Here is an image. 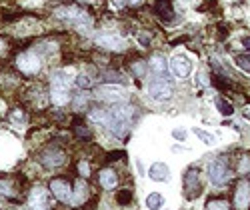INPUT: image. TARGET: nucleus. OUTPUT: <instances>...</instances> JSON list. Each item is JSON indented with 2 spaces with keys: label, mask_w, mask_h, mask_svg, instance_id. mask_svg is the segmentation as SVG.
<instances>
[{
  "label": "nucleus",
  "mask_w": 250,
  "mask_h": 210,
  "mask_svg": "<svg viewBox=\"0 0 250 210\" xmlns=\"http://www.w3.org/2000/svg\"><path fill=\"white\" fill-rule=\"evenodd\" d=\"M96 96L104 102H112V104H118V102H124L128 98V92L124 90L122 86H114V84H104V86H98L96 88Z\"/></svg>",
  "instance_id": "obj_5"
},
{
  "label": "nucleus",
  "mask_w": 250,
  "mask_h": 210,
  "mask_svg": "<svg viewBox=\"0 0 250 210\" xmlns=\"http://www.w3.org/2000/svg\"><path fill=\"white\" fill-rule=\"evenodd\" d=\"M28 206L30 210H48V198H46V190L44 188H32L30 198H28Z\"/></svg>",
  "instance_id": "obj_10"
},
{
  "label": "nucleus",
  "mask_w": 250,
  "mask_h": 210,
  "mask_svg": "<svg viewBox=\"0 0 250 210\" xmlns=\"http://www.w3.org/2000/svg\"><path fill=\"white\" fill-rule=\"evenodd\" d=\"M206 210H230L224 200H210L206 204Z\"/></svg>",
  "instance_id": "obj_23"
},
{
  "label": "nucleus",
  "mask_w": 250,
  "mask_h": 210,
  "mask_svg": "<svg viewBox=\"0 0 250 210\" xmlns=\"http://www.w3.org/2000/svg\"><path fill=\"white\" fill-rule=\"evenodd\" d=\"M170 70H172V74L174 76H178V78H188L190 74H192V70H194V64H192V60L186 56V54H174L172 58H170Z\"/></svg>",
  "instance_id": "obj_6"
},
{
  "label": "nucleus",
  "mask_w": 250,
  "mask_h": 210,
  "mask_svg": "<svg viewBox=\"0 0 250 210\" xmlns=\"http://www.w3.org/2000/svg\"><path fill=\"white\" fill-rule=\"evenodd\" d=\"M100 184H102L104 190H112V188H116L118 176H116V172L112 170V168H106V170L100 172Z\"/></svg>",
  "instance_id": "obj_15"
},
{
  "label": "nucleus",
  "mask_w": 250,
  "mask_h": 210,
  "mask_svg": "<svg viewBox=\"0 0 250 210\" xmlns=\"http://www.w3.org/2000/svg\"><path fill=\"white\" fill-rule=\"evenodd\" d=\"M2 48H4V42H2V40H0V50H2Z\"/></svg>",
  "instance_id": "obj_39"
},
{
  "label": "nucleus",
  "mask_w": 250,
  "mask_h": 210,
  "mask_svg": "<svg viewBox=\"0 0 250 210\" xmlns=\"http://www.w3.org/2000/svg\"><path fill=\"white\" fill-rule=\"evenodd\" d=\"M248 168H250V158H244L242 164H240V172H246Z\"/></svg>",
  "instance_id": "obj_31"
},
{
  "label": "nucleus",
  "mask_w": 250,
  "mask_h": 210,
  "mask_svg": "<svg viewBox=\"0 0 250 210\" xmlns=\"http://www.w3.org/2000/svg\"><path fill=\"white\" fill-rule=\"evenodd\" d=\"M132 70H134V74H136V76H144V72H146V68L142 66V62H136V64L132 66Z\"/></svg>",
  "instance_id": "obj_30"
},
{
  "label": "nucleus",
  "mask_w": 250,
  "mask_h": 210,
  "mask_svg": "<svg viewBox=\"0 0 250 210\" xmlns=\"http://www.w3.org/2000/svg\"><path fill=\"white\" fill-rule=\"evenodd\" d=\"M148 94L152 100H158V102H166L170 100L172 94H174V88H172V82L164 76H156L150 84H148Z\"/></svg>",
  "instance_id": "obj_3"
},
{
  "label": "nucleus",
  "mask_w": 250,
  "mask_h": 210,
  "mask_svg": "<svg viewBox=\"0 0 250 210\" xmlns=\"http://www.w3.org/2000/svg\"><path fill=\"white\" fill-rule=\"evenodd\" d=\"M76 132H78L80 136H84V138H88V136H90V132H88V130H84L82 126H80V128H76Z\"/></svg>",
  "instance_id": "obj_34"
},
{
  "label": "nucleus",
  "mask_w": 250,
  "mask_h": 210,
  "mask_svg": "<svg viewBox=\"0 0 250 210\" xmlns=\"http://www.w3.org/2000/svg\"><path fill=\"white\" fill-rule=\"evenodd\" d=\"M120 156H124V152H114V154H110V158H120Z\"/></svg>",
  "instance_id": "obj_36"
},
{
  "label": "nucleus",
  "mask_w": 250,
  "mask_h": 210,
  "mask_svg": "<svg viewBox=\"0 0 250 210\" xmlns=\"http://www.w3.org/2000/svg\"><path fill=\"white\" fill-rule=\"evenodd\" d=\"M244 116H246V118H250V106H246V108H244Z\"/></svg>",
  "instance_id": "obj_37"
},
{
  "label": "nucleus",
  "mask_w": 250,
  "mask_h": 210,
  "mask_svg": "<svg viewBox=\"0 0 250 210\" xmlns=\"http://www.w3.org/2000/svg\"><path fill=\"white\" fill-rule=\"evenodd\" d=\"M172 136H174L176 140H186V130H184V128H174V130H172Z\"/></svg>",
  "instance_id": "obj_29"
},
{
  "label": "nucleus",
  "mask_w": 250,
  "mask_h": 210,
  "mask_svg": "<svg viewBox=\"0 0 250 210\" xmlns=\"http://www.w3.org/2000/svg\"><path fill=\"white\" fill-rule=\"evenodd\" d=\"M236 64H238L242 70L250 72V56H236Z\"/></svg>",
  "instance_id": "obj_25"
},
{
  "label": "nucleus",
  "mask_w": 250,
  "mask_h": 210,
  "mask_svg": "<svg viewBox=\"0 0 250 210\" xmlns=\"http://www.w3.org/2000/svg\"><path fill=\"white\" fill-rule=\"evenodd\" d=\"M54 16L58 20H64V22H70L72 26H76L78 30H90L92 26V18L84 12V10H80L78 6H60L54 10Z\"/></svg>",
  "instance_id": "obj_1"
},
{
  "label": "nucleus",
  "mask_w": 250,
  "mask_h": 210,
  "mask_svg": "<svg viewBox=\"0 0 250 210\" xmlns=\"http://www.w3.org/2000/svg\"><path fill=\"white\" fill-rule=\"evenodd\" d=\"M228 178H230V172H228V168L222 160H212L208 164V180H210L214 186L226 184Z\"/></svg>",
  "instance_id": "obj_7"
},
{
  "label": "nucleus",
  "mask_w": 250,
  "mask_h": 210,
  "mask_svg": "<svg viewBox=\"0 0 250 210\" xmlns=\"http://www.w3.org/2000/svg\"><path fill=\"white\" fill-rule=\"evenodd\" d=\"M86 102H88V96L86 94H80V96H76V100H74V106H76V110H82L86 106Z\"/></svg>",
  "instance_id": "obj_26"
},
{
  "label": "nucleus",
  "mask_w": 250,
  "mask_h": 210,
  "mask_svg": "<svg viewBox=\"0 0 250 210\" xmlns=\"http://www.w3.org/2000/svg\"><path fill=\"white\" fill-rule=\"evenodd\" d=\"M192 132L200 138V142H204V144H208V146H212V144L216 142V136H214V134L206 132V130H202V128H192Z\"/></svg>",
  "instance_id": "obj_20"
},
{
  "label": "nucleus",
  "mask_w": 250,
  "mask_h": 210,
  "mask_svg": "<svg viewBox=\"0 0 250 210\" xmlns=\"http://www.w3.org/2000/svg\"><path fill=\"white\" fill-rule=\"evenodd\" d=\"M94 44H98L100 48H106V50H126V38H122L116 32H100L94 36Z\"/></svg>",
  "instance_id": "obj_4"
},
{
  "label": "nucleus",
  "mask_w": 250,
  "mask_h": 210,
  "mask_svg": "<svg viewBox=\"0 0 250 210\" xmlns=\"http://www.w3.org/2000/svg\"><path fill=\"white\" fill-rule=\"evenodd\" d=\"M128 2H130V4H140L142 0H128Z\"/></svg>",
  "instance_id": "obj_38"
},
{
  "label": "nucleus",
  "mask_w": 250,
  "mask_h": 210,
  "mask_svg": "<svg viewBox=\"0 0 250 210\" xmlns=\"http://www.w3.org/2000/svg\"><path fill=\"white\" fill-rule=\"evenodd\" d=\"M216 108H218V112H220L222 116H232V114H234V108H232L226 100H222V98H216Z\"/></svg>",
  "instance_id": "obj_21"
},
{
  "label": "nucleus",
  "mask_w": 250,
  "mask_h": 210,
  "mask_svg": "<svg viewBox=\"0 0 250 210\" xmlns=\"http://www.w3.org/2000/svg\"><path fill=\"white\" fill-rule=\"evenodd\" d=\"M150 68L158 74V76H164V78H168V66H166V60L164 56L156 54L152 60H150Z\"/></svg>",
  "instance_id": "obj_18"
},
{
  "label": "nucleus",
  "mask_w": 250,
  "mask_h": 210,
  "mask_svg": "<svg viewBox=\"0 0 250 210\" xmlns=\"http://www.w3.org/2000/svg\"><path fill=\"white\" fill-rule=\"evenodd\" d=\"M88 198V186H86V182L84 180H78L76 182V188H74V198L70 200L74 206H78V204H82Z\"/></svg>",
  "instance_id": "obj_17"
},
{
  "label": "nucleus",
  "mask_w": 250,
  "mask_h": 210,
  "mask_svg": "<svg viewBox=\"0 0 250 210\" xmlns=\"http://www.w3.org/2000/svg\"><path fill=\"white\" fill-rule=\"evenodd\" d=\"M0 194H4V196H14L16 192H14L12 182H8V180H0Z\"/></svg>",
  "instance_id": "obj_22"
},
{
  "label": "nucleus",
  "mask_w": 250,
  "mask_h": 210,
  "mask_svg": "<svg viewBox=\"0 0 250 210\" xmlns=\"http://www.w3.org/2000/svg\"><path fill=\"white\" fill-rule=\"evenodd\" d=\"M104 80H108V82H116V80H122L120 74L116 72H104Z\"/></svg>",
  "instance_id": "obj_28"
},
{
  "label": "nucleus",
  "mask_w": 250,
  "mask_h": 210,
  "mask_svg": "<svg viewBox=\"0 0 250 210\" xmlns=\"http://www.w3.org/2000/svg\"><path fill=\"white\" fill-rule=\"evenodd\" d=\"M242 44H244V48H248V50H250V36L242 40Z\"/></svg>",
  "instance_id": "obj_35"
},
{
  "label": "nucleus",
  "mask_w": 250,
  "mask_h": 210,
  "mask_svg": "<svg viewBox=\"0 0 250 210\" xmlns=\"http://www.w3.org/2000/svg\"><path fill=\"white\" fill-rule=\"evenodd\" d=\"M154 8H156L158 16H160L162 20H166V22H168V20L172 18V2H170V0H156Z\"/></svg>",
  "instance_id": "obj_16"
},
{
  "label": "nucleus",
  "mask_w": 250,
  "mask_h": 210,
  "mask_svg": "<svg viewBox=\"0 0 250 210\" xmlns=\"http://www.w3.org/2000/svg\"><path fill=\"white\" fill-rule=\"evenodd\" d=\"M148 176L154 182H168L170 180V168L164 162H154L150 166V170H148Z\"/></svg>",
  "instance_id": "obj_13"
},
{
  "label": "nucleus",
  "mask_w": 250,
  "mask_h": 210,
  "mask_svg": "<svg viewBox=\"0 0 250 210\" xmlns=\"http://www.w3.org/2000/svg\"><path fill=\"white\" fill-rule=\"evenodd\" d=\"M130 198H132V192H130V190H122V192L116 196L118 204H126V202H130Z\"/></svg>",
  "instance_id": "obj_27"
},
{
  "label": "nucleus",
  "mask_w": 250,
  "mask_h": 210,
  "mask_svg": "<svg viewBox=\"0 0 250 210\" xmlns=\"http://www.w3.org/2000/svg\"><path fill=\"white\" fill-rule=\"evenodd\" d=\"M234 204L238 210H246L250 206V184L246 180H240L234 192Z\"/></svg>",
  "instance_id": "obj_9"
},
{
  "label": "nucleus",
  "mask_w": 250,
  "mask_h": 210,
  "mask_svg": "<svg viewBox=\"0 0 250 210\" xmlns=\"http://www.w3.org/2000/svg\"><path fill=\"white\" fill-rule=\"evenodd\" d=\"M80 172H82V176H88V164L86 162H80Z\"/></svg>",
  "instance_id": "obj_32"
},
{
  "label": "nucleus",
  "mask_w": 250,
  "mask_h": 210,
  "mask_svg": "<svg viewBox=\"0 0 250 210\" xmlns=\"http://www.w3.org/2000/svg\"><path fill=\"white\" fill-rule=\"evenodd\" d=\"M76 84H78L80 88H90L92 86V80L86 74H80V76H76Z\"/></svg>",
  "instance_id": "obj_24"
},
{
  "label": "nucleus",
  "mask_w": 250,
  "mask_h": 210,
  "mask_svg": "<svg viewBox=\"0 0 250 210\" xmlns=\"http://www.w3.org/2000/svg\"><path fill=\"white\" fill-rule=\"evenodd\" d=\"M16 66L24 74H36L40 70V58L34 52H22L16 58Z\"/></svg>",
  "instance_id": "obj_8"
},
{
  "label": "nucleus",
  "mask_w": 250,
  "mask_h": 210,
  "mask_svg": "<svg viewBox=\"0 0 250 210\" xmlns=\"http://www.w3.org/2000/svg\"><path fill=\"white\" fill-rule=\"evenodd\" d=\"M42 164H46V166H50V168H56V166H62L66 162V156L62 154L60 150H46V152H42Z\"/></svg>",
  "instance_id": "obj_14"
},
{
  "label": "nucleus",
  "mask_w": 250,
  "mask_h": 210,
  "mask_svg": "<svg viewBox=\"0 0 250 210\" xmlns=\"http://www.w3.org/2000/svg\"><path fill=\"white\" fill-rule=\"evenodd\" d=\"M164 196L160 194V192H150L148 196H146V208L148 210H162V206H164Z\"/></svg>",
  "instance_id": "obj_19"
},
{
  "label": "nucleus",
  "mask_w": 250,
  "mask_h": 210,
  "mask_svg": "<svg viewBox=\"0 0 250 210\" xmlns=\"http://www.w3.org/2000/svg\"><path fill=\"white\" fill-rule=\"evenodd\" d=\"M124 4H126V0H112V6L114 8H122Z\"/></svg>",
  "instance_id": "obj_33"
},
{
  "label": "nucleus",
  "mask_w": 250,
  "mask_h": 210,
  "mask_svg": "<svg viewBox=\"0 0 250 210\" xmlns=\"http://www.w3.org/2000/svg\"><path fill=\"white\" fill-rule=\"evenodd\" d=\"M50 100L56 106H64L70 100V82L66 80L64 72H56L50 82Z\"/></svg>",
  "instance_id": "obj_2"
},
{
  "label": "nucleus",
  "mask_w": 250,
  "mask_h": 210,
  "mask_svg": "<svg viewBox=\"0 0 250 210\" xmlns=\"http://www.w3.org/2000/svg\"><path fill=\"white\" fill-rule=\"evenodd\" d=\"M184 190L188 198H196L200 194V182H198V174L196 170H188L184 176Z\"/></svg>",
  "instance_id": "obj_12"
},
{
  "label": "nucleus",
  "mask_w": 250,
  "mask_h": 210,
  "mask_svg": "<svg viewBox=\"0 0 250 210\" xmlns=\"http://www.w3.org/2000/svg\"><path fill=\"white\" fill-rule=\"evenodd\" d=\"M50 192H54V196L60 202H70L72 200V192H70V186L64 180H52L50 182Z\"/></svg>",
  "instance_id": "obj_11"
}]
</instances>
